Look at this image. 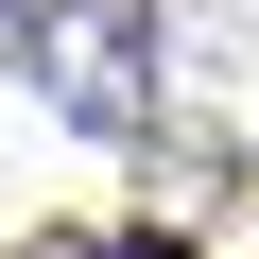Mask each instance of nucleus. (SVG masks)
<instances>
[{"label": "nucleus", "instance_id": "obj_1", "mask_svg": "<svg viewBox=\"0 0 259 259\" xmlns=\"http://www.w3.org/2000/svg\"><path fill=\"white\" fill-rule=\"evenodd\" d=\"M35 69H52V104H69V139H156V18H139V0L35 18Z\"/></svg>", "mask_w": 259, "mask_h": 259}, {"label": "nucleus", "instance_id": "obj_2", "mask_svg": "<svg viewBox=\"0 0 259 259\" xmlns=\"http://www.w3.org/2000/svg\"><path fill=\"white\" fill-rule=\"evenodd\" d=\"M18 52H35V0H0V69H18Z\"/></svg>", "mask_w": 259, "mask_h": 259}]
</instances>
